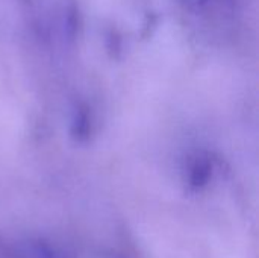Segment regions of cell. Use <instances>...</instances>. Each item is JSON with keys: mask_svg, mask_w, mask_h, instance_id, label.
Returning a JSON list of instances; mask_svg holds the SVG:
<instances>
[{"mask_svg": "<svg viewBox=\"0 0 259 258\" xmlns=\"http://www.w3.org/2000/svg\"><path fill=\"white\" fill-rule=\"evenodd\" d=\"M214 160L206 152H196L187 164V186L191 192L203 190L212 179Z\"/></svg>", "mask_w": 259, "mask_h": 258, "instance_id": "cell-1", "label": "cell"}, {"mask_svg": "<svg viewBox=\"0 0 259 258\" xmlns=\"http://www.w3.org/2000/svg\"><path fill=\"white\" fill-rule=\"evenodd\" d=\"M93 132V117L91 111L87 105L79 103L76 105L73 111V119H71V137L79 141L85 143Z\"/></svg>", "mask_w": 259, "mask_h": 258, "instance_id": "cell-2", "label": "cell"}, {"mask_svg": "<svg viewBox=\"0 0 259 258\" xmlns=\"http://www.w3.org/2000/svg\"><path fill=\"white\" fill-rule=\"evenodd\" d=\"M35 254L38 255V258H62L55 249H52L49 245L46 243H36L35 246Z\"/></svg>", "mask_w": 259, "mask_h": 258, "instance_id": "cell-3", "label": "cell"}, {"mask_svg": "<svg viewBox=\"0 0 259 258\" xmlns=\"http://www.w3.org/2000/svg\"><path fill=\"white\" fill-rule=\"evenodd\" d=\"M196 2H206V0H196Z\"/></svg>", "mask_w": 259, "mask_h": 258, "instance_id": "cell-4", "label": "cell"}]
</instances>
